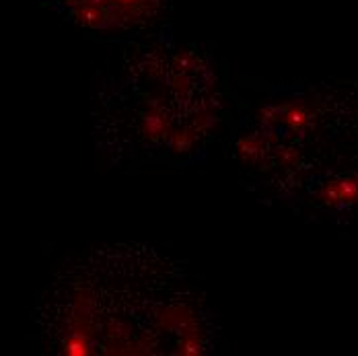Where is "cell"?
Here are the masks:
<instances>
[{
	"label": "cell",
	"mask_w": 358,
	"mask_h": 356,
	"mask_svg": "<svg viewBox=\"0 0 358 356\" xmlns=\"http://www.w3.org/2000/svg\"><path fill=\"white\" fill-rule=\"evenodd\" d=\"M41 334L62 355L213 353L218 325L183 264L148 245L91 251L45 292Z\"/></svg>",
	"instance_id": "6da1fadb"
},
{
	"label": "cell",
	"mask_w": 358,
	"mask_h": 356,
	"mask_svg": "<svg viewBox=\"0 0 358 356\" xmlns=\"http://www.w3.org/2000/svg\"><path fill=\"white\" fill-rule=\"evenodd\" d=\"M66 23L85 34L130 41L161 34L171 0H45Z\"/></svg>",
	"instance_id": "3957f363"
},
{
	"label": "cell",
	"mask_w": 358,
	"mask_h": 356,
	"mask_svg": "<svg viewBox=\"0 0 358 356\" xmlns=\"http://www.w3.org/2000/svg\"><path fill=\"white\" fill-rule=\"evenodd\" d=\"M161 34L120 41L93 80V138L115 167L200 163L224 126L215 56Z\"/></svg>",
	"instance_id": "7a4b0ae2"
}]
</instances>
